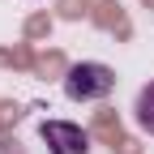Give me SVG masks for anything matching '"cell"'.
Returning <instances> with one entry per match:
<instances>
[{
	"instance_id": "obj_2",
	"label": "cell",
	"mask_w": 154,
	"mask_h": 154,
	"mask_svg": "<svg viewBox=\"0 0 154 154\" xmlns=\"http://www.w3.org/2000/svg\"><path fill=\"white\" fill-rule=\"evenodd\" d=\"M43 141L51 154H90V133L82 124H69V120H43Z\"/></svg>"
},
{
	"instance_id": "obj_3",
	"label": "cell",
	"mask_w": 154,
	"mask_h": 154,
	"mask_svg": "<svg viewBox=\"0 0 154 154\" xmlns=\"http://www.w3.org/2000/svg\"><path fill=\"white\" fill-rule=\"evenodd\" d=\"M137 120L154 133V86H146V90L137 94Z\"/></svg>"
},
{
	"instance_id": "obj_1",
	"label": "cell",
	"mask_w": 154,
	"mask_h": 154,
	"mask_svg": "<svg viewBox=\"0 0 154 154\" xmlns=\"http://www.w3.org/2000/svg\"><path fill=\"white\" fill-rule=\"evenodd\" d=\"M116 90V73L107 64H94V60H82L64 73V94L73 103H94V99H107Z\"/></svg>"
}]
</instances>
